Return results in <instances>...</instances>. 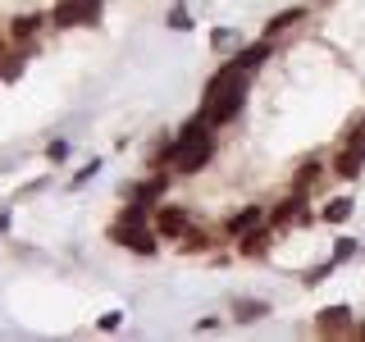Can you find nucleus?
Wrapping results in <instances>:
<instances>
[{"label":"nucleus","mask_w":365,"mask_h":342,"mask_svg":"<svg viewBox=\"0 0 365 342\" xmlns=\"http://www.w3.org/2000/svg\"><path fill=\"white\" fill-rule=\"evenodd\" d=\"M247 105V73L233 64H224L220 73L205 83V105H201V119L210 123V128H220V123H233L237 114Z\"/></svg>","instance_id":"1"},{"label":"nucleus","mask_w":365,"mask_h":342,"mask_svg":"<svg viewBox=\"0 0 365 342\" xmlns=\"http://www.w3.org/2000/svg\"><path fill=\"white\" fill-rule=\"evenodd\" d=\"M55 28H96L101 23V0H60L51 9Z\"/></svg>","instance_id":"2"},{"label":"nucleus","mask_w":365,"mask_h":342,"mask_svg":"<svg viewBox=\"0 0 365 342\" xmlns=\"http://www.w3.org/2000/svg\"><path fill=\"white\" fill-rule=\"evenodd\" d=\"M114 242H123L128 251H146V256H151V251H155V233H151V228H142V224H114Z\"/></svg>","instance_id":"3"},{"label":"nucleus","mask_w":365,"mask_h":342,"mask_svg":"<svg viewBox=\"0 0 365 342\" xmlns=\"http://www.w3.org/2000/svg\"><path fill=\"white\" fill-rule=\"evenodd\" d=\"M187 224H192V214L182 210V205H160V214H155V233L160 237H182Z\"/></svg>","instance_id":"4"},{"label":"nucleus","mask_w":365,"mask_h":342,"mask_svg":"<svg viewBox=\"0 0 365 342\" xmlns=\"http://www.w3.org/2000/svg\"><path fill=\"white\" fill-rule=\"evenodd\" d=\"M347 324H351V311H347V306H329V311H319V319H315V328H319L324 338L347 333Z\"/></svg>","instance_id":"5"},{"label":"nucleus","mask_w":365,"mask_h":342,"mask_svg":"<svg viewBox=\"0 0 365 342\" xmlns=\"http://www.w3.org/2000/svg\"><path fill=\"white\" fill-rule=\"evenodd\" d=\"M265 60H269V37H265V41H256V46H242V51H237L228 64H233V68H242V73H251V68H260Z\"/></svg>","instance_id":"6"},{"label":"nucleus","mask_w":365,"mask_h":342,"mask_svg":"<svg viewBox=\"0 0 365 342\" xmlns=\"http://www.w3.org/2000/svg\"><path fill=\"white\" fill-rule=\"evenodd\" d=\"M260 219H265V210H260V205H247V210H237L233 219L224 224V233H228V237H242V233H251Z\"/></svg>","instance_id":"7"},{"label":"nucleus","mask_w":365,"mask_h":342,"mask_svg":"<svg viewBox=\"0 0 365 342\" xmlns=\"http://www.w3.org/2000/svg\"><path fill=\"white\" fill-rule=\"evenodd\" d=\"M361 165H365V146H347V151L334 160V174H338V178H356Z\"/></svg>","instance_id":"8"},{"label":"nucleus","mask_w":365,"mask_h":342,"mask_svg":"<svg viewBox=\"0 0 365 342\" xmlns=\"http://www.w3.org/2000/svg\"><path fill=\"white\" fill-rule=\"evenodd\" d=\"M46 23H51L46 14H19V19H14V28H9V37H14V41H32V37H37V32L46 28Z\"/></svg>","instance_id":"9"},{"label":"nucleus","mask_w":365,"mask_h":342,"mask_svg":"<svg viewBox=\"0 0 365 342\" xmlns=\"http://www.w3.org/2000/svg\"><path fill=\"white\" fill-rule=\"evenodd\" d=\"M306 19V5H297V9H279L269 23H265V37H279V32H288V28H297V23Z\"/></svg>","instance_id":"10"},{"label":"nucleus","mask_w":365,"mask_h":342,"mask_svg":"<svg viewBox=\"0 0 365 342\" xmlns=\"http://www.w3.org/2000/svg\"><path fill=\"white\" fill-rule=\"evenodd\" d=\"M292 219H302V192L283 197V201H279V210H274V224H292Z\"/></svg>","instance_id":"11"},{"label":"nucleus","mask_w":365,"mask_h":342,"mask_svg":"<svg viewBox=\"0 0 365 342\" xmlns=\"http://www.w3.org/2000/svg\"><path fill=\"white\" fill-rule=\"evenodd\" d=\"M265 251H269V237H265V233H242V256L260 260Z\"/></svg>","instance_id":"12"},{"label":"nucleus","mask_w":365,"mask_h":342,"mask_svg":"<svg viewBox=\"0 0 365 342\" xmlns=\"http://www.w3.org/2000/svg\"><path fill=\"white\" fill-rule=\"evenodd\" d=\"M160 192H165V178H151V182H137L133 187V201H142V205H151Z\"/></svg>","instance_id":"13"},{"label":"nucleus","mask_w":365,"mask_h":342,"mask_svg":"<svg viewBox=\"0 0 365 342\" xmlns=\"http://www.w3.org/2000/svg\"><path fill=\"white\" fill-rule=\"evenodd\" d=\"M233 311H237V319H242V324H251V319H265L269 306H265V301H237Z\"/></svg>","instance_id":"14"},{"label":"nucleus","mask_w":365,"mask_h":342,"mask_svg":"<svg viewBox=\"0 0 365 342\" xmlns=\"http://www.w3.org/2000/svg\"><path fill=\"white\" fill-rule=\"evenodd\" d=\"M319 214H324L329 224H342V219H347V214H351V201H347V197H338V201H329V205H324V210H319Z\"/></svg>","instance_id":"15"},{"label":"nucleus","mask_w":365,"mask_h":342,"mask_svg":"<svg viewBox=\"0 0 365 342\" xmlns=\"http://www.w3.org/2000/svg\"><path fill=\"white\" fill-rule=\"evenodd\" d=\"M315 178H319V160H306V165H302V174H297V182H292V192H306Z\"/></svg>","instance_id":"16"},{"label":"nucleus","mask_w":365,"mask_h":342,"mask_svg":"<svg viewBox=\"0 0 365 342\" xmlns=\"http://www.w3.org/2000/svg\"><path fill=\"white\" fill-rule=\"evenodd\" d=\"M169 28H174V32H187L192 28V14L182 5H174V9H169Z\"/></svg>","instance_id":"17"},{"label":"nucleus","mask_w":365,"mask_h":342,"mask_svg":"<svg viewBox=\"0 0 365 342\" xmlns=\"http://www.w3.org/2000/svg\"><path fill=\"white\" fill-rule=\"evenodd\" d=\"M23 60H28V51H19V55H9V64L0 68V78H19L23 73Z\"/></svg>","instance_id":"18"},{"label":"nucleus","mask_w":365,"mask_h":342,"mask_svg":"<svg viewBox=\"0 0 365 342\" xmlns=\"http://www.w3.org/2000/svg\"><path fill=\"white\" fill-rule=\"evenodd\" d=\"M347 256H356V242H351V237H342L338 251H334V265H338V260H347Z\"/></svg>","instance_id":"19"},{"label":"nucleus","mask_w":365,"mask_h":342,"mask_svg":"<svg viewBox=\"0 0 365 342\" xmlns=\"http://www.w3.org/2000/svg\"><path fill=\"white\" fill-rule=\"evenodd\" d=\"M178 242H182V237H178ZM182 247H187V251H201L205 237H201V233H187V242H182Z\"/></svg>","instance_id":"20"},{"label":"nucleus","mask_w":365,"mask_h":342,"mask_svg":"<svg viewBox=\"0 0 365 342\" xmlns=\"http://www.w3.org/2000/svg\"><path fill=\"white\" fill-rule=\"evenodd\" d=\"M46 155H51V160H64L68 155V142H51V151H46Z\"/></svg>","instance_id":"21"},{"label":"nucleus","mask_w":365,"mask_h":342,"mask_svg":"<svg viewBox=\"0 0 365 342\" xmlns=\"http://www.w3.org/2000/svg\"><path fill=\"white\" fill-rule=\"evenodd\" d=\"M0 60H9V51H5V41H0ZM0 68H5V64H0Z\"/></svg>","instance_id":"22"},{"label":"nucleus","mask_w":365,"mask_h":342,"mask_svg":"<svg viewBox=\"0 0 365 342\" xmlns=\"http://www.w3.org/2000/svg\"><path fill=\"white\" fill-rule=\"evenodd\" d=\"M5 228H9V214H0V233H5Z\"/></svg>","instance_id":"23"},{"label":"nucleus","mask_w":365,"mask_h":342,"mask_svg":"<svg viewBox=\"0 0 365 342\" xmlns=\"http://www.w3.org/2000/svg\"><path fill=\"white\" fill-rule=\"evenodd\" d=\"M356 333H361V338H365V319H361V324H356Z\"/></svg>","instance_id":"24"}]
</instances>
